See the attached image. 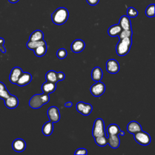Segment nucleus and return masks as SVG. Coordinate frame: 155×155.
<instances>
[{
	"label": "nucleus",
	"mask_w": 155,
	"mask_h": 155,
	"mask_svg": "<svg viewBox=\"0 0 155 155\" xmlns=\"http://www.w3.org/2000/svg\"><path fill=\"white\" fill-rule=\"evenodd\" d=\"M127 16L129 18H136L138 15V12L134 7H128L127 10Z\"/></svg>",
	"instance_id": "7c9ffc66"
},
{
	"label": "nucleus",
	"mask_w": 155,
	"mask_h": 155,
	"mask_svg": "<svg viewBox=\"0 0 155 155\" xmlns=\"http://www.w3.org/2000/svg\"><path fill=\"white\" fill-rule=\"evenodd\" d=\"M105 91V84L101 82L97 81L90 88V92L95 97H98L101 96L104 93Z\"/></svg>",
	"instance_id": "0eeeda50"
},
{
	"label": "nucleus",
	"mask_w": 155,
	"mask_h": 155,
	"mask_svg": "<svg viewBox=\"0 0 155 155\" xmlns=\"http://www.w3.org/2000/svg\"><path fill=\"white\" fill-rule=\"evenodd\" d=\"M32 79L31 74L28 72H23L18 79L16 84L18 86L23 87L28 84Z\"/></svg>",
	"instance_id": "f8f14e48"
},
{
	"label": "nucleus",
	"mask_w": 155,
	"mask_h": 155,
	"mask_svg": "<svg viewBox=\"0 0 155 155\" xmlns=\"http://www.w3.org/2000/svg\"><path fill=\"white\" fill-rule=\"evenodd\" d=\"M4 104L5 107L9 109H14L16 108L19 104V100L18 97L13 94L4 100Z\"/></svg>",
	"instance_id": "ddd939ff"
},
{
	"label": "nucleus",
	"mask_w": 155,
	"mask_h": 155,
	"mask_svg": "<svg viewBox=\"0 0 155 155\" xmlns=\"http://www.w3.org/2000/svg\"><path fill=\"white\" fill-rule=\"evenodd\" d=\"M127 129L128 133L133 134L142 130L140 124L135 120L129 122L127 125Z\"/></svg>",
	"instance_id": "dca6fc26"
},
{
	"label": "nucleus",
	"mask_w": 155,
	"mask_h": 155,
	"mask_svg": "<svg viewBox=\"0 0 155 155\" xmlns=\"http://www.w3.org/2000/svg\"><path fill=\"white\" fill-rule=\"evenodd\" d=\"M120 69L119 64L117 61L111 59L107 61L106 62V70L111 74H116L118 73Z\"/></svg>",
	"instance_id": "1a4fd4ad"
},
{
	"label": "nucleus",
	"mask_w": 155,
	"mask_h": 155,
	"mask_svg": "<svg viewBox=\"0 0 155 155\" xmlns=\"http://www.w3.org/2000/svg\"><path fill=\"white\" fill-rule=\"evenodd\" d=\"M86 1L87 3L90 5H96L99 2V0H86Z\"/></svg>",
	"instance_id": "c9c22d12"
},
{
	"label": "nucleus",
	"mask_w": 155,
	"mask_h": 155,
	"mask_svg": "<svg viewBox=\"0 0 155 155\" xmlns=\"http://www.w3.org/2000/svg\"><path fill=\"white\" fill-rule=\"evenodd\" d=\"M41 88L43 93L49 94L55 91L56 88V83L47 81L45 82L42 84Z\"/></svg>",
	"instance_id": "2eb2a0df"
},
{
	"label": "nucleus",
	"mask_w": 155,
	"mask_h": 155,
	"mask_svg": "<svg viewBox=\"0 0 155 155\" xmlns=\"http://www.w3.org/2000/svg\"><path fill=\"white\" fill-rule=\"evenodd\" d=\"M88 152L87 150L85 148H78L76 150V151L74 152V154L77 155V154H82V155H85L87 154Z\"/></svg>",
	"instance_id": "473e14b6"
},
{
	"label": "nucleus",
	"mask_w": 155,
	"mask_h": 155,
	"mask_svg": "<svg viewBox=\"0 0 155 155\" xmlns=\"http://www.w3.org/2000/svg\"><path fill=\"white\" fill-rule=\"evenodd\" d=\"M57 72L54 70H49L46 73L45 78L47 81L52 82L54 83H56L58 82L57 79Z\"/></svg>",
	"instance_id": "bb28decb"
},
{
	"label": "nucleus",
	"mask_w": 155,
	"mask_h": 155,
	"mask_svg": "<svg viewBox=\"0 0 155 155\" xmlns=\"http://www.w3.org/2000/svg\"><path fill=\"white\" fill-rule=\"evenodd\" d=\"M94 141L95 143L100 147H104L107 144H108V140L106 135L94 137Z\"/></svg>",
	"instance_id": "cd10ccee"
},
{
	"label": "nucleus",
	"mask_w": 155,
	"mask_h": 155,
	"mask_svg": "<svg viewBox=\"0 0 155 155\" xmlns=\"http://www.w3.org/2000/svg\"><path fill=\"white\" fill-rule=\"evenodd\" d=\"M23 73L22 70L19 67H15L12 68L9 75V81L12 84H16V82L21 74Z\"/></svg>",
	"instance_id": "9d476101"
},
{
	"label": "nucleus",
	"mask_w": 155,
	"mask_h": 155,
	"mask_svg": "<svg viewBox=\"0 0 155 155\" xmlns=\"http://www.w3.org/2000/svg\"><path fill=\"white\" fill-rule=\"evenodd\" d=\"M154 4H152L149 5L145 10V15L149 18H153L154 16Z\"/></svg>",
	"instance_id": "c85d7f7f"
},
{
	"label": "nucleus",
	"mask_w": 155,
	"mask_h": 155,
	"mask_svg": "<svg viewBox=\"0 0 155 155\" xmlns=\"http://www.w3.org/2000/svg\"><path fill=\"white\" fill-rule=\"evenodd\" d=\"M50 101L49 94L43 93L42 94H36L30 99L29 106L33 109H38L43 105L48 103Z\"/></svg>",
	"instance_id": "f03ea898"
},
{
	"label": "nucleus",
	"mask_w": 155,
	"mask_h": 155,
	"mask_svg": "<svg viewBox=\"0 0 155 155\" xmlns=\"http://www.w3.org/2000/svg\"><path fill=\"white\" fill-rule=\"evenodd\" d=\"M53 124L51 121L45 122L42 128V132L45 136H50L53 131Z\"/></svg>",
	"instance_id": "412c9836"
},
{
	"label": "nucleus",
	"mask_w": 155,
	"mask_h": 155,
	"mask_svg": "<svg viewBox=\"0 0 155 155\" xmlns=\"http://www.w3.org/2000/svg\"><path fill=\"white\" fill-rule=\"evenodd\" d=\"M132 44L131 38L119 39V41L116 46V51L117 55L124 56L128 53Z\"/></svg>",
	"instance_id": "7ed1b4c3"
},
{
	"label": "nucleus",
	"mask_w": 155,
	"mask_h": 155,
	"mask_svg": "<svg viewBox=\"0 0 155 155\" xmlns=\"http://www.w3.org/2000/svg\"><path fill=\"white\" fill-rule=\"evenodd\" d=\"M108 143L112 148H117L120 145V139L119 134L108 135L107 136Z\"/></svg>",
	"instance_id": "6ab92c4d"
},
{
	"label": "nucleus",
	"mask_w": 155,
	"mask_h": 155,
	"mask_svg": "<svg viewBox=\"0 0 155 155\" xmlns=\"http://www.w3.org/2000/svg\"><path fill=\"white\" fill-rule=\"evenodd\" d=\"M69 16L68 10L63 7H59L51 14L52 22L56 25H62L67 21Z\"/></svg>",
	"instance_id": "f257e3e1"
},
{
	"label": "nucleus",
	"mask_w": 155,
	"mask_h": 155,
	"mask_svg": "<svg viewBox=\"0 0 155 155\" xmlns=\"http://www.w3.org/2000/svg\"><path fill=\"white\" fill-rule=\"evenodd\" d=\"M44 39V33L40 30H36L31 33L29 37V40L31 41H38Z\"/></svg>",
	"instance_id": "5701e85b"
},
{
	"label": "nucleus",
	"mask_w": 155,
	"mask_h": 155,
	"mask_svg": "<svg viewBox=\"0 0 155 155\" xmlns=\"http://www.w3.org/2000/svg\"><path fill=\"white\" fill-rule=\"evenodd\" d=\"M72 105H73V104H72L71 102H66V103L64 104L65 107H67V108L71 107L72 106Z\"/></svg>",
	"instance_id": "e433bc0d"
},
{
	"label": "nucleus",
	"mask_w": 155,
	"mask_h": 155,
	"mask_svg": "<svg viewBox=\"0 0 155 155\" xmlns=\"http://www.w3.org/2000/svg\"><path fill=\"white\" fill-rule=\"evenodd\" d=\"M119 25L120 26L122 30L131 29V23L130 19L127 15H123L120 17L119 22Z\"/></svg>",
	"instance_id": "f3484780"
},
{
	"label": "nucleus",
	"mask_w": 155,
	"mask_h": 155,
	"mask_svg": "<svg viewBox=\"0 0 155 155\" xmlns=\"http://www.w3.org/2000/svg\"><path fill=\"white\" fill-rule=\"evenodd\" d=\"M57 79H58V81H63L65 76V74L62 72V71H59V72H57Z\"/></svg>",
	"instance_id": "f704fd0d"
},
{
	"label": "nucleus",
	"mask_w": 155,
	"mask_h": 155,
	"mask_svg": "<svg viewBox=\"0 0 155 155\" xmlns=\"http://www.w3.org/2000/svg\"><path fill=\"white\" fill-rule=\"evenodd\" d=\"M67 55V51L65 48H63L59 49L56 52L57 57L61 59H65Z\"/></svg>",
	"instance_id": "2f4dec72"
},
{
	"label": "nucleus",
	"mask_w": 155,
	"mask_h": 155,
	"mask_svg": "<svg viewBox=\"0 0 155 155\" xmlns=\"http://www.w3.org/2000/svg\"><path fill=\"white\" fill-rule=\"evenodd\" d=\"M76 110L84 116H88L93 110V107L91 104L85 103L82 101L78 102L76 105Z\"/></svg>",
	"instance_id": "423d86ee"
},
{
	"label": "nucleus",
	"mask_w": 155,
	"mask_h": 155,
	"mask_svg": "<svg viewBox=\"0 0 155 155\" xmlns=\"http://www.w3.org/2000/svg\"><path fill=\"white\" fill-rule=\"evenodd\" d=\"M46 44V42L43 39L40 40V41H28L27 44V47L30 49V50H33L35 48H36V47L42 45H44Z\"/></svg>",
	"instance_id": "b1692460"
},
{
	"label": "nucleus",
	"mask_w": 155,
	"mask_h": 155,
	"mask_svg": "<svg viewBox=\"0 0 155 155\" xmlns=\"http://www.w3.org/2000/svg\"><path fill=\"white\" fill-rule=\"evenodd\" d=\"M47 50V44H44V45H40V46L36 47V48H35L33 50V51H34L35 54L36 56L41 57L46 53Z\"/></svg>",
	"instance_id": "a878e982"
},
{
	"label": "nucleus",
	"mask_w": 155,
	"mask_h": 155,
	"mask_svg": "<svg viewBox=\"0 0 155 155\" xmlns=\"http://www.w3.org/2000/svg\"><path fill=\"white\" fill-rule=\"evenodd\" d=\"M133 35L132 30H122L118 35L119 39L125 38H131Z\"/></svg>",
	"instance_id": "c756f323"
},
{
	"label": "nucleus",
	"mask_w": 155,
	"mask_h": 155,
	"mask_svg": "<svg viewBox=\"0 0 155 155\" xmlns=\"http://www.w3.org/2000/svg\"><path fill=\"white\" fill-rule=\"evenodd\" d=\"M10 93L7 89L5 85L0 81V98L5 100L10 96Z\"/></svg>",
	"instance_id": "393cba45"
},
{
	"label": "nucleus",
	"mask_w": 155,
	"mask_h": 155,
	"mask_svg": "<svg viewBox=\"0 0 155 155\" xmlns=\"http://www.w3.org/2000/svg\"><path fill=\"white\" fill-rule=\"evenodd\" d=\"M122 28L118 24H114L109 27L108 30V34L111 37H115L119 35L121 31Z\"/></svg>",
	"instance_id": "4be33fe9"
},
{
	"label": "nucleus",
	"mask_w": 155,
	"mask_h": 155,
	"mask_svg": "<svg viewBox=\"0 0 155 155\" xmlns=\"http://www.w3.org/2000/svg\"><path fill=\"white\" fill-rule=\"evenodd\" d=\"M92 134L94 138L97 136L106 135L104 122L102 119L97 118L94 120L92 130Z\"/></svg>",
	"instance_id": "20e7f679"
},
{
	"label": "nucleus",
	"mask_w": 155,
	"mask_h": 155,
	"mask_svg": "<svg viewBox=\"0 0 155 155\" xmlns=\"http://www.w3.org/2000/svg\"><path fill=\"white\" fill-rule=\"evenodd\" d=\"M13 150L16 152H22L26 148L25 142L21 138H18L15 139L12 144Z\"/></svg>",
	"instance_id": "9b49d317"
},
{
	"label": "nucleus",
	"mask_w": 155,
	"mask_h": 155,
	"mask_svg": "<svg viewBox=\"0 0 155 155\" xmlns=\"http://www.w3.org/2000/svg\"><path fill=\"white\" fill-rule=\"evenodd\" d=\"M47 116L50 121L53 123H56L59 121L61 117L59 110L55 106H51L48 109Z\"/></svg>",
	"instance_id": "6e6552de"
},
{
	"label": "nucleus",
	"mask_w": 155,
	"mask_h": 155,
	"mask_svg": "<svg viewBox=\"0 0 155 155\" xmlns=\"http://www.w3.org/2000/svg\"><path fill=\"white\" fill-rule=\"evenodd\" d=\"M19 0H8V1L12 3V4H15V3H16L17 2H18Z\"/></svg>",
	"instance_id": "4c0bfd02"
},
{
	"label": "nucleus",
	"mask_w": 155,
	"mask_h": 155,
	"mask_svg": "<svg viewBox=\"0 0 155 155\" xmlns=\"http://www.w3.org/2000/svg\"><path fill=\"white\" fill-rule=\"evenodd\" d=\"M91 79L95 81H100L103 76V72L102 69L99 67H95L91 71Z\"/></svg>",
	"instance_id": "aec40b11"
},
{
	"label": "nucleus",
	"mask_w": 155,
	"mask_h": 155,
	"mask_svg": "<svg viewBox=\"0 0 155 155\" xmlns=\"http://www.w3.org/2000/svg\"><path fill=\"white\" fill-rule=\"evenodd\" d=\"M85 47V44L84 41L81 39H76L71 45V50L74 53H79L84 50Z\"/></svg>",
	"instance_id": "4468645a"
},
{
	"label": "nucleus",
	"mask_w": 155,
	"mask_h": 155,
	"mask_svg": "<svg viewBox=\"0 0 155 155\" xmlns=\"http://www.w3.org/2000/svg\"><path fill=\"white\" fill-rule=\"evenodd\" d=\"M4 42H5L4 39L2 38H0V50L2 53H5L6 52V49L4 46Z\"/></svg>",
	"instance_id": "72a5a7b5"
},
{
	"label": "nucleus",
	"mask_w": 155,
	"mask_h": 155,
	"mask_svg": "<svg viewBox=\"0 0 155 155\" xmlns=\"http://www.w3.org/2000/svg\"><path fill=\"white\" fill-rule=\"evenodd\" d=\"M134 138L136 142L143 146L148 145L151 142V137L149 134L142 130L134 134Z\"/></svg>",
	"instance_id": "39448f33"
},
{
	"label": "nucleus",
	"mask_w": 155,
	"mask_h": 155,
	"mask_svg": "<svg viewBox=\"0 0 155 155\" xmlns=\"http://www.w3.org/2000/svg\"><path fill=\"white\" fill-rule=\"evenodd\" d=\"M107 134L108 135H116V134H120L121 136L124 135V132L121 131L117 124H112L108 126L107 129Z\"/></svg>",
	"instance_id": "a211bd4d"
}]
</instances>
